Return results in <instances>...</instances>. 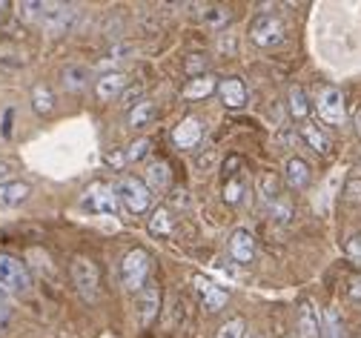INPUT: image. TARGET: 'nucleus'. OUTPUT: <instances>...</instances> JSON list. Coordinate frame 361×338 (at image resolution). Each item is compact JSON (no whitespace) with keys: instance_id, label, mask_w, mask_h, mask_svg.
<instances>
[{"instance_id":"f3484780","label":"nucleus","mask_w":361,"mask_h":338,"mask_svg":"<svg viewBox=\"0 0 361 338\" xmlns=\"http://www.w3.org/2000/svg\"><path fill=\"white\" fill-rule=\"evenodd\" d=\"M75 20V9L72 6H49L47 15H43V29L52 32V35H63Z\"/></svg>"},{"instance_id":"49530a36","label":"nucleus","mask_w":361,"mask_h":338,"mask_svg":"<svg viewBox=\"0 0 361 338\" xmlns=\"http://www.w3.org/2000/svg\"><path fill=\"white\" fill-rule=\"evenodd\" d=\"M250 338H264V335H250Z\"/></svg>"},{"instance_id":"4468645a","label":"nucleus","mask_w":361,"mask_h":338,"mask_svg":"<svg viewBox=\"0 0 361 338\" xmlns=\"http://www.w3.org/2000/svg\"><path fill=\"white\" fill-rule=\"evenodd\" d=\"M123 89H126V75L123 72H106V75H101L95 80V95H98V101H104V104L121 98Z\"/></svg>"},{"instance_id":"a211bd4d","label":"nucleus","mask_w":361,"mask_h":338,"mask_svg":"<svg viewBox=\"0 0 361 338\" xmlns=\"http://www.w3.org/2000/svg\"><path fill=\"white\" fill-rule=\"evenodd\" d=\"M89 80H92V72H89V66H83V64H69L61 72V83L66 92H83L89 86Z\"/></svg>"},{"instance_id":"ddd939ff","label":"nucleus","mask_w":361,"mask_h":338,"mask_svg":"<svg viewBox=\"0 0 361 338\" xmlns=\"http://www.w3.org/2000/svg\"><path fill=\"white\" fill-rule=\"evenodd\" d=\"M284 181H287V186L295 189V192L307 189L310 181H312V169H310V164H307L304 158H298V155L287 158V164H284Z\"/></svg>"},{"instance_id":"dca6fc26","label":"nucleus","mask_w":361,"mask_h":338,"mask_svg":"<svg viewBox=\"0 0 361 338\" xmlns=\"http://www.w3.org/2000/svg\"><path fill=\"white\" fill-rule=\"evenodd\" d=\"M32 195V186L26 181H6V183H0V207L4 210H15L20 204H26V198Z\"/></svg>"},{"instance_id":"9b49d317","label":"nucleus","mask_w":361,"mask_h":338,"mask_svg":"<svg viewBox=\"0 0 361 338\" xmlns=\"http://www.w3.org/2000/svg\"><path fill=\"white\" fill-rule=\"evenodd\" d=\"M298 332H301V338L322 335V310L310 298H301V304H298Z\"/></svg>"},{"instance_id":"aec40b11","label":"nucleus","mask_w":361,"mask_h":338,"mask_svg":"<svg viewBox=\"0 0 361 338\" xmlns=\"http://www.w3.org/2000/svg\"><path fill=\"white\" fill-rule=\"evenodd\" d=\"M301 138L304 143L312 150V152H319V155H327L330 152V138L315 126V123H301Z\"/></svg>"},{"instance_id":"5701e85b","label":"nucleus","mask_w":361,"mask_h":338,"mask_svg":"<svg viewBox=\"0 0 361 338\" xmlns=\"http://www.w3.org/2000/svg\"><path fill=\"white\" fill-rule=\"evenodd\" d=\"M319 338H347L341 313H338L336 307L324 310V315H322V335H319Z\"/></svg>"},{"instance_id":"79ce46f5","label":"nucleus","mask_w":361,"mask_h":338,"mask_svg":"<svg viewBox=\"0 0 361 338\" xmlns=\"http://www.w3.org/2000/svg\"><path fill=\"white\" fill-rule=\"evenodd\" d=\"M9 318H12V313H9L6 307H0V332H4V330L9 327Z\"/></svg>"},{"instance_id":"f704fd0d","label":"nucleus","mask_w":361,"mask_h":338,"mask_svg":"<svg viewBox=\"0 0 361 338\" xmlns=\"http://www.w3.org/2000/svg\"><path fill=\"white\" fill-rule=\"evenodd\" d=\"M204 20L209 26H221V23H227L230 20V9H224V6H209L204 9Z\"/></svg>"},{"instance_id":"c9c22d12","label":"nucleus","mask_w":361,"mask_h":338,"mask_svg":"<svg viewBox=\"0 0 361 338\" xmlns=\"http://www.w3.org/2000/svg\"><path fill=\"white\" fill-rule=\"evenodd\" d=\"M184 69H187V75L201 78V75H204V69H207V58H204V55H190V58H187V64H184Z\"/></svg>"},{"instance_id":"a19ab883","label":"nucleus","mask_w":361,"mask_h":338,"mask_svg":"<svg viewBox=\"0 0 361 338\" xmlns=\"http://www.w3.org/2000/svg\"><path fill=\"white\" fill-rule=\"evenodd\" d=\"M9 175H12V164L0 161V183H6V181H9Z\"/></svg>"},{"instance_id":"58836bf2","label":"nucleus","mask_w":361,"mask_h":338,"mask_svg":"<svg viewBox=\"0 0 361 338\" xmlns=\"http://www.w3.org/2000/svg\"><path fill=\"white\" fill-rule=\"evenodd\" d=\"M106 164L115 167V169H121V167L126 164V155H123V152H109V155H106Z\"/></svg>"},{"instance_id":"6e6552de","label":"nucleus","mask_w":361,"mask_h":338,"mask_svg":"<svg viewBox=\"0 0 361 338\" xmlns=\"http://www.w3.org/2000/svg\"><path fill=\"white\" fill-rule=\"evenodd\" d=\"M161 313V289L158 284H147L141 293H135V315L141 327H149Z\"/></svg>"},{"instance_id":"473e14b6","label":"nucleus","mask_w":361,"mask_h":338,"mask_svg":"<svg viewBox=\"0 0 361 338\" xmlns=\"http://www.w3.org/2000/svg\"><path fill=\"white\" fill-rule=\"evenodd\" d=\"M141 95H144V89H141L138 83H135V86L123 89V95H121V98H118V101H121V107H123V109L129 112V109H132L135 104H141V101H144V98H141Z\"/></svg>"},{"instance_id":"a878e982","label":"nucleus","mask_w":361,"mask_h":338,"mask_svg":"<svg viewBox=\"0 0 361 338\" xmlns=\"http://www.w3.org/2000/svg\"><path fill=\"white\" fill-rule=\"evenodd\" d=\"M258 192H261V198H264L267 204H276V201L281 198V181H279L273 172H264V175L258 178Z\"/></svg>"},{"instance_id":"37998d69","label":"nucleus","mask_w":361,"mask_h":338,"mask_svg":"<svg viewBox=\"0 0 361 338\" xmlns=\"http://www.w3.org/2000/svg\"><path fill=\"white\" fill-rule=\"evenodd\" d=\"M353 126H355V135L361 138V109H355V115H353Z\"/></svg>"},{"instance_id":"393cba45","label":"nucleus","mask_w":361,"mask_h":338,"mask_svg":"<svg viewBox=\"0 0 361 338\" xmlns=\"http://www.w3.org/2000/svg\"><path fill=\"white\" fill-rule=\"evenodd\" d=\"M172 229H175V218H172V212H169L166 207H158V210L152 212V218H149V235L166 238Z\"/></svg>"},{"instance_id":"f257e3e1","label":"nucleus","mask_w":361,"mask_h":338,"mask_svg":"<svg viewBox=\"0 0 361 338\" xmlns=\"http://www.w3.org/2000/svg\"><path fill=\"white\" fill-rule=\"evenodd\" d=\"M149 272H152V255L144 247H135L123 255L121 261V284L129 293H141L149 284Z\"/></svg>"},{"instance_id":"a18cd8bd","label":"nucleus","mask_w":361,"mask_h":338,"mask_svg":"<svg viewBox=\"0 0 361 338\" xmlns=\"http://www.w3.org/2000/svg\"><path fill=\"white\" fill-rule=\"evenodd\" d=\"M9 118H12V112H6V123H9ZM4 135L9 138V135H12V129H9V126H4Z\"/></svg>"},{"instance_id":"1a4fd4ad","label":"nucleus","mask_w":361,"mask_h":338,"mask_svg":"<svg viewBox=\"0 0 361 338\" xmlns=\"http://www.w3.org/2000/svg\"><path fill=\"white\" fill-rule=\"evenodd\" d=\"M204 132H207V123L198 121L195 115H190L172 129V143L178 150H195L198 143L204 140Z\"/></svg>"},{"instance_id":"c03bdc74","label":"nucleus","mask_w":361,"mask_h":338,"mask_svg":"<svg viewBox=\"0 0 361 338\" xmlns=\"http://www.w3.org/2000/svg\"><path fill=\"white\" fill-rule=\"evenodd\" d=\"M6 301H9V289L0 286V307H6Z\"/></svg>"},{"instance_id":"7ed1b4c3","label":"nucleus","mask_w":361,"mask_h":338,"mask_svg":"<svg viewBox=\"0 0 361 338\" xmlns=\"http://www.w3.org/2000/svg\"><path fill=\"white\" fill-rule=\"evenodd\" d=\"M115 192H118V201L123 204V210L129 215H144L152 207V192L147 189V183L141 178H123L115 186Z\"/></svg>"},{"instance_id":"412c9836","label":"nucleus","mask_w":361,"mask_h":338,"mask_svg":"<svg viewBox=\"0 0 361 338\" xmlns=\"http://www.w3.org/2000/svg\"><path fill=\"white\" fill-rule=\"evenodd\" d=\"M215 89H218L215 78H212V75H201V78H192V80L184 86V98H187V101H201V98H209Z\"/></svg>"},{"instance_id":"2eb2a0df","label":"nucleus","mask_w":361,"mask_h":338,"mask_svg":"<svg viewBox=\"0 0 361 338\" xmlns=\"http://www.w3.org/2000/svg\"><path fill=\"white\" fill-rule=\"evenodd\" d=\"M218 95H221V104L227 109H241L247 104V86L241 78H227L218 83Z\"/></svg>"},{"instance_id":"2f4dec72","label":"nucleus","mask_w":361,"mask_h":338,"mask_svg":"<svg viewBox=\"0 0 361 338\" xmlns=\"http://www.w3.org/2000/svg\"><path fill=\"white\" fill-rule=\"evenodd\" d=\"M244 332H247V321L244 318H230L227 324L218 327L215 338H244Z\"/></svg>"},{"instance_id":"4be33fe9","label":"nucleus","mask_w":361,"mask_h":338,"mask_svg":"<svg viewBox=\"0 0 361 338\" xmlns=\"http://www.w3.org/2000/svg\"><path fill=\"white\" fill-rule=\"evenodd\" d=\"M152 118H155V104H152L149 98H144L141 104H135V107L126 112V123H129L132 129H141V126H147Z\"/></svg>"},{"instance_id":"72a5a7b5","label":"nucleus","mask_w":361,"mask_h":338,"mask_svg":"<svg viewBox=\"0 0 361 338\" xmlns=\"http://www.w3.org/2000/svg\"><path fill=\"white\" fill-rule=\"evenodd\" d=\"M344 201H350V204H361V175L347 178V183H344Z\"/></svg>"},{"instance_id":"bb28decb","label":"nucleus","mask_w":361,"mask_h":338,"mask_svg":"<svg viewBox=\"0 0 361 338\" xmlns=\"http://www.w3.org/2000/svg\"><path fill=\"white\" fill-rule=\"evenodd\" d=\"M287 101H290V115L304 121L307 112H310V101H307V92L301 86H290V95H287Z\"/></svg>"},{"instance_id":"f8f14e48","label":"nucleus","mask_w":361,"mask_h":338,"mask_svg":"<svg viewBox=\"0 0 361 338\" xmlns=\"http://www.w3.org/2000/svg\"><path fill=\"white\" fill-rule=\"evenodd\" d=\"M227 247H230L233 261H238V264H250V261L255 258V235H252L250 229L238 227V229H233Z\"/></svg>"},{"instance_id":"6ab92c4d","label":"nucleus","mask_w":361,"mask_h":338,"mask_svg":"<svg viewBox=\"0 0 361 338\" xmlns=\"http://www.w3.org/2000/svg\"><path fill=\"white\" fill-rule=\"evenodd\" d=\"M169 178H172V172H169V164L166 161H149V167H147V189L149 192H166L169 189Z\"/></svg>"},{"instance_id":"e433bc0d","label":"nucleus","mask_w":361,"mask_h":338,"mask_svg":"<svg viewBox=\"0 0 361 338\" xmlns=\"http://www.w3.org/2000/svg\"><path fill=\"white\" fill-rule=\"evenodd\" d=\"M347 255H350L355 264H361V235H353V238L347 241Z\"/></svg>"},{"instance_id":"cd10ccee","label":"nucleus","mask_w":361,"mask_h":338,"mask_svg":"<svg viewBox=\"0 0 361 338\" xmlns=\"http://www.w3.org/2000/svg\"><path fill=\"white\" fill-rule=\"evenodd\" d=\"M244 192H247V183L241 175H233L227 178V183H224V201H227L230 207H238L244 201Z\"/></svg>"},{"instance_id":"4c0bfd02","label":"nucleus","mask_w":361,"mask_h":338,"mask_svg":"<svg viewBox=\"0 0 361 338\" xmlns=\"http://www.w3.org/2000/svg\"><path fill=\"white\" fill-rule=\"evenodd\" d=\"M347 296H350L353 301H361V272L347 281Z\"/></svg>"},{"instance_id":"f03ea898","label":"nucleus","mask_w":361,"mask_h":338,"mask_svg":"<svg viewBox=\"0 0 361 338\" xmlns=\"http://www.w3.org/2000/svg\"><path fill=\"white\" fill-rule=\"evenodd\" d=\"M80 207L89 212V215H101V218H115L118 215V192L115 186L104 183V181H92L86 189H83V195H80Z\"/></svg>"},{"instance_id":"c756f323","label":"nucleus","mask_w":361,"mask_h":338,"mask_svg":"<svg viewBox=\"0 0 361 338\" xmlns=\"http://www.w3.org/2000/svg\"><path fill=\"white\" fill-rule=\"evenodd\" d=\"M149 152H152V140H149V138H138V140H132V143H129V150H126V161L138 164V161H144Z\"/></svg>"},{"instance_id":"b1692460","label":"nucleus","mask_w":361,"mask_h":338,"mask_svg":"<svg viewBox=\"0 0 361 338\" xmlns=\"http://www.w3.org/2000/svg\"><path fill=\"white\" fill-rule=\"evenodd\" d=\"M32 109L37 115H49L55 109V92L47 86V83H37L32 89Z\"/></svg>"},{"instance_id":"9d476101","label":"nucleus","mask_w":361,"mask_h":338,"mask_svg":"<svg viewBox=\"0 0 361 338\" xmlns=\"http://www.w3.org/2000/svg\"><path fill=\"white\" fill-rule=\"evenodd\" d=\"M195 289H198V296H201V301H204V307L209 310V313H221L224 307H227V289H221L215 281H209V278H204V275H195Z\"/></svg>"},{"instance_id":"39448f33","label":"nucleus","mask_w":361,"mask_h":338,"mask_svg":"<svg viewBox=\"0 0 361 338\" xmlns=\"http://www.w3.org/2000/svg\"><path fill=\"white\" fill-rule=\"evenodd\" d=\"M0 286L9 289V293H29L32 286V275L26 264L9 253H0Z\"/></svg>"},{"instance_id":"20e7f679","label":"nucleus","mask_w":361,"mask_h":338,"mask_svg":"<svg viewBox=\"0 0 361 338\" xmlns=\"http://www.w3.org/2000/svg\"><path fill=\"white\" fill-rule=\"evenodd\" d=\"M72 281L78 286V293L83 301H95L98 289H101V270L92 258L86 255H75L72 258Z\"/></svg>"},{"instance_id":"423d86ee","label":"nucleus","mask_w":361,"mask_h":338,"mask_svg":"<svg viewBox=\"0 0 361 338\" xmlns=\"http://www.w3.org/2000/svg\"><path fill=\"white\" fill-rule=\"evenodd\" d=\"M315 109H319V118L330 126H341L347 121V107H344V95L336 86H324L315 98Z\"/></svg>"},{"instance_id":"ea45409f","label":"nucleus","mask_w":361,"mask_h":338,"mask_svg":"<svg viewBox=\"0 0 361 338\" xmlns=\"http://www.w3.org/2000/svg\"><path fill=\"white\" fill-rule=\"evenodd\" d=\"M172 201H175L178 207H187V204H190V198H187V192H184V189H178V192H172Z\"/></svg>"},{"instance_id":"0eeeda50","label":"nucleus","mask_w":361,"mask_h":338,"mask_svg":"<svg viewBox=\"0 0 361 338\" xmlns=\"http://www.w3.org/2000/svg\"><path fill=\"white\" fill-rule=\"evenodd\" d=\"M250 40L261 49H273L284 40V23L276 15H258L250 23Z\"/></svg>"},{"instance_id":"7c9ffc66","label":"nucleus","mask_w":361,"mask_h":338,"mask_svg":"<svg viewBox=\"0 0 361 338\" xmlns=\"http://www.w3.org/2000/svg\"><path fill=\"white\" fill-rule=\"evenodd\" d=\"M269 218H273L276 224H290L293 221V204L281 195L276 204H269Z\"/></svg>"},{"instance_id":"c85d7f7f","label":"nucleus","mask_w":361,"mask_h":338,"mask_svg":"<svg viewBox=\"0 0 361 338\" xmlns=\"http://www.w3.org/2000/svg\"><path fill=\"white\" fill-rule=\"evenodd\" d=\"M47 9H49V4H40V0H26V4H18V15L23 20H43Z\"/></svg>"}]
</instances>
